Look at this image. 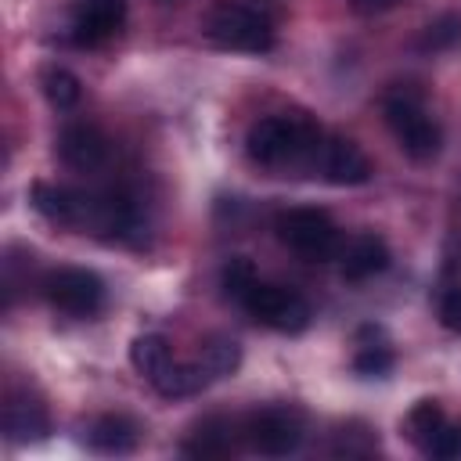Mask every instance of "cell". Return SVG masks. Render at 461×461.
Instances as JSON below:
<instances>
[{"label": "cell", "mask_w": 461, "mask_h": 461, "mask_svg": "<svg viewBox=\"0 0 461 461\" xmlns=\"http://www.w3.org/2000/svg\"><path fill=\"white\" fill-rule=\"evenodd\" d=\"M202 36L220 50L263 54L274 47V18L249 0H216L202 14Z\"/></svg>", "instance_id": "1"}, {"label": "cell", "mask_w": 461, "mask_h": 461, "mask_svg": "<svg viewBox=\"0 0 461 461\" xmlns=\"http://www.w3.org/2000/svg\"><path fill=\"white\" fill-rule=\"evenodd\" d=\"M324 133L299 115H267L256 119L245 133V155L256 166H288L306 155H317Z\"/></svg>", "instance_id": "2"}, {"label": "cell", "mask_w": 461, "mask_h": 461, "mask_svg": "<svg viewBox=\"0 0 461 461\" xmlns=\"http://www.w3.org/2000/svg\"><path fill=\"white\" fill-rule=\"evenodd\" d=\"M281 245H288L295 256L310 259V263H321V259H331L339 252V227L331 223V216L324 209H313V205H295V209H285L274 223Z\"/></svg>", "instance_id": "3"}, {"label": "cell", "mask_w": 461, "mask_h": 461, "mask_svg": "<svg viewBox=\"0 0 461 461\" xmlns=\"http://www.w3.org/2000/svg\"><path fill=\"white\" fill-rule=\"evenodd\" d=\"M385 126L396 137L400 151L407 158H414V162L436 158V151L443 144V133H439L436 119L414 97H403V94H396V97L385 101Z\"/></svg>", "instance_id": "4"}, {"label": "cell", "mask_w": 461, "mask_h": 461, "mask_svg": "<svg viewBox=\"0 0 461 461\" xmlns=\"http://www.w3.org/2000/svg\"><path fill=\"white\" fill-rule=\"evenodd\" d=\"M241 310L259 321L263 328H274V331H303L310 324V303L285 288V285H270V281H256L245 299H241Z\"/></svg>", "instance_id": "5"}, {"label": "cell", "mask_w": 461, "mask_h": 461, "mask_svg": "<svg viewBox=\"0 0 461 461\" xmlns=\"http://www.w3.org/2000/svg\"><path fill=\"white\" fill-rule=\"evenodd\" d=\"M241 436L256 454L285 457L303 443V414L295 407H285V403L252 411L241 425Z\"/></svg>", "instance_id": "6"}, {"label": "cell", "mask_w": 461, "mask_h": 461, "mask_svg": "<svg viewBox=\"0 0 461 461\" xmlns=\"http://www.w3.org/2000/svg\"><path fill=\"white\" fill-rule=\"evenodd\" d=\"M47 303L68 317H94L104 303V285L94 270L83 267H58L40 281Z\"/></svg>", "instance_id": "7"}, {"label": "cell", "mask_w": 461, "mask_h": 461, "mask_svg": "<svg viewBox=\"0 0 461 461\" xmlns=\"http://www.w3.org/2000/svg\"><path fill=\"white\" fill-rule=\"evenodd\" d=\"M317 166H321V176L328 184H339V187H357V184H367L371 180V158L360 151V144H353L349 137H324L321 148H317Z\"/></svg>", "instance_id": "8"}, {"label": "cell", "mask_w": 461, "mask_h": 461, "mask_svg": "<svg viewBox=\"0 0 461 461\" xmlns=\"http://www.w3.org/2000/svg\"><path fill=\"white\" fill-rule=\"evenodd\" d=\"M58 155L76 173H94L108 162V137L94 122H68L58 133Z\"/></svg>", "instance_id": "9"}, {"label": "cell", "mask_w": 461, "mask_h": 461, "mask_svg": "<svg viewBox=\"0 0 461 461\" xmlns=\"http://www.w3.org/2000/svg\"><path fill=\"white\" fill-rule=\"evenodd\" d=\"M126 22V0H79L72 18V40L79 47H97L112 40Z\"/></svg>", "instance_id": "10"}, {"label": "cell", "mask_w": 461, "mask_h": 461, "mask_svg": "<svg viewBox=\"0 0 461 461\" xmlns=\"http://www.w3.org/2000/svg\"><path fill=\"white\" fill-rule=\"evenodd\" d=\"M50 429L47 407L29 389H7L4 393V436L11 443H32L43 439Z\"/></svg>", "instance_id": "11"}, {"label": "cell", "mask_w": 461, "mask_h": 461, "mask_svg": "<svg viewBox=\"0 0 461 461\" xmlns=\"http://www.w3.org/2000/svg\"><path fill=\"white\" fill-rule=\"evenodd\" d=\"M29 205H32L47 223L76 227V216H79V191L61 187V184L36 180V184H29Z\"/></svg>", "instance_id": "12"}, {"label": "cell", "mask_w": 461, "mask_h": 461, "mask_svg": "<svg viewBox=\"0 0 461 461\" xmlns=\"http://www.w3.org/2000/svg\"><path fill=\"white\" fill-rule=\"evenodd\" d=\"M385 267H389V245L378 234H357L342 249V277L349 281H364Z\"/></svg>", "instance_id": "13"}, {"label": "cell", "mask_w": 461, "mask_h": 461, "mask_svg": "<svg viewBox=\"0 0 461 461\" xmlns=\"http://www.w3.org/2000/svg\"><path fill=\"white\" fill-rule=\"evenodd\" d=\"M209 382H212V378H209V371L202 367L198 357H194V360H169V364L151 378V385H155L158 396H166V400L194 396V393H202Z\"/></svg>", "instance_id": "14"}, {"label": "cell", "mask_w": 461, "mask_h": 461, "mask_svg": "<svg viewBox=\"0 0 461 461\" xmlns=\"http://www.w3.org/2000/svg\"><path fill=\"white\" fill-rule=\"evenodd\" d=\"M137 439H140V429L126 414H101L86 432V443L97 454H130Z\"/></svg>", "instance_id": "15"}, {"label": "cell", "mask_w": 461, "mask_h": 461, "mask_svg": "<svg viewBox=\"0 0 461 461\" xmlns=\"http://www.w3.org/2000/svg\"><path fill=\"white\" fill-rule=\"evenodd\" d=\"M180 450L187 457H227V454H234V432H230V425L212 418V421H202L191 432V439H184Z\"/></svg>", "instance_id": "16"}, {"label": "cell", "mask_w": 461, "mask_h": 461, "mask_svg": "<svg viewBox=\"0 0 461 461\" xmlns=\"http://www.w3.org/2000/svg\"><path fill=\"white\" fill-rule=\"evenodd\" d=\"M169 360H173L169 342H166L158 331H144V335H137V339L130 342V364H133V371L144 375L148 382H151Z\"/></svg>", "instance_id": "17"}, {"label": "cell", "mask_w": 461, "mask_h": 461, "mask_svg": "<svg viewBox=\"0 0 461 461\" xmlns=\"http://www.w3.org/2000/svg\"><path fill=\"white\" fill-rule=\"evenodd\" d=\"M40 90H43L47 104L58 108V112L72 108V104L83 97V83L76 79V72H68V68H61V65H47V68L40 72Z\"/></svg>", "instance_id": "18"}, {"label": "cell", "mask_w": 461, "mask_h": 461, "mask_svg": "<svg viewBox=\"0 0 461 461\" xmlns=\"http://www.w3.org/2000/svg\"><path fill=\"white\" fill-rule=\"evenodd\" d=\"M198 360H202V367L209 371V378L216 382V378H227V375L238 371V364H241V346H238L234 339H227V335H209V339L202 342V349H198Z\"/></svg>", "instance_id": "19"}, {"label": "cell", "mask_w": 461, "mask_h": 461, "mask_svg": "<svg viewBox=\"0 0 461 461\" xmlns=\"http://www.w3.org/2000/svg\"><path fill=\"white\" fill-rule=\"evenodd\" d=\"M443 425H447L443 407H439L436 400H418V403L411 407V414H407V439H411V443H418V447L425 450V447H429V439H432Z\"/></svg>", "instance_id": "20"}, {"label": "cell", "mask_w": 461, "mask_h": 461, "mask_svg": "<svg viewBox=\"0 0 461 461\" xmlns=\"http://www.w3.org/2000/svg\"><path fill=\"white\" fill-rule=\"evenodd\" d=\"M256 281H259V277H256V267H252L245 256L227 259V267L220 270V285H223V292H227L234 303H241V299H245V292H249Z\"/></svg>", "instance_id": "21"}, {"label": "cell", "mask_w": 461, "mask_h": 461, "mask_svg": "<svg viewBox=\"0 0 461 461\" xmlns=\"http://www.w3.org/2000/svg\"><path fill=\"white\" fill-rule=\"evenodd\" d=\"M375 450H378V439L364 425H349V429L335 432V443H331V454H342V457H367Z\"/></svg>", "instance_id": "22"}, {"label": "cell", "mask_w": 461, "mask_h": 461, "mask_svg": "<svg viewBox=\"0 0 461 461\" xmlns=\"http://www.w3.org/2000/svg\"><path fill=\"white\" fill-rule=\"evenodd\" d=\"M439 324L447 331H461V277L447 281L439 292Z\"/></svg>", "instance_id": "23"}, {"label": "cell", "mask_w": 461, "mask_h": 461, "mask_svg": "<svg viewBox=\"0 0 461 461\" xmlns=\"http://www.w3.org/2000/svg\"><path fill=\"white\" fill-rule=\"evenodd\" d=\"M389 367H393V353L385 346H364L353 360V371L360 375H385Z\"/></svg>", "instance_id": "24"}, {"label": "cell", "mask_w": 461, "mask_h": 461, "mask_svg": "<svg viewBox=\"0 0 461 461\" xmlns=\"http://www.w3.org/2000/svg\"><path fill=\"white\" fill-rule=\"evenodd\" d=\"M425 454H429V457H461V429L443 425V429L429 439Z\"/></svg>", "instance_id": "25"}, {"label": "cell", "mask_w": 461, "mask_h": 461, "mask_svg": "<svg viewBox=\"0 0 461 461\" xmlns=\"http://www.w3.org/2000/svg\"><path fill=\"white\" fill-rule=\"evenodd\" d=\"M349 7H353L357 14H382V11L396 7V0H349Z\"/></svg>", "instance_id": "26"}]
</instances>
